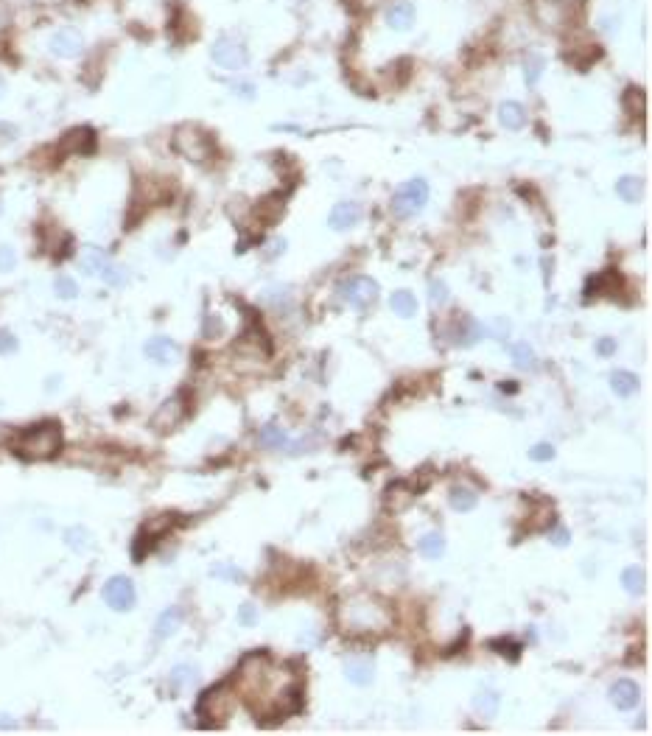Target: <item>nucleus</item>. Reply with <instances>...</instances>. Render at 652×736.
Segmentation results:
<instances>
[{
  "label": "nucleus",
  "instance_id": "obj_1",
  "mask_svg": "<svg viewBox=\"0 0 652 736\" xmlns=\"http://www.w3.org/2000/svg\"><path fill=\"white\" fill-rule=\"evenodd\" d=\"M238 689L247 694L252 711L272 720H286L302 708V683L280 672L266 653H252L238 666Z\"/></svg>",
  "mask_w": 652,
  "mask_h": 736
},
{
  "label": "nucleus",
  "instance_id": "obj_2",
  "mask_svg": "<svg viewBox=\"0 0 652 736\" xmlns=\"http://www.w3.org/2000/svg\"><path fill=\"white\" fill-rule=\"evenodd\" d=\"M392 624V610L386 602H381L372 593H353L342 602V630L364 636V633H381Z\"/></svg>",
  "mask_w": 652,
  "mask_h": 736
},
{
  "label": "nucleus",
  "instance_id": "obj_3",
  "mask_svg": "<svg viewBox=\"0 0 652 736\" xmlns=\"http://www.w3.org/2000/svg\"><path fill=\"white\" fill-rule=\"evenodd\" d=\"M62 448V429L59 423L48 420V423H37L31 429H25L17 442H14V451L17 456L28 459V462H40V459H51L57 456Z\"/></svg>",
  "mask_w": 652,
  "mask_h": 736
},
{
  "label": "nucleus",
  "instance_id": "obj_4",
  "mask_svg": "<svg viewBox=\"0 0 652 736\" xmlns=\"http://www.w3.org/2000/svg\"><path fill=\"white\" fill-rule=\"evenodd\" d=\"M196 711H199V717H205V720H202L205 728H218V725H224L227 717L232 714V692H230L224 683H221V686H213V689H208V692L199 697Z\"/></svg>",
  "mask_w": 652,
  "mask_h": 736
},
{
  "label": "nucleus",
  "instance_id": "obj_5",
  "mask_svg": "<svg viewBox=\"0 0 652 736\" xmlns=\"http://www.w3.org/2000/svg\"><path fill=\"white\" fill-rule=\"evenodd\" d=\"M426 202H429V185H426V179L417 177V179L403 182V185L395 191L389 208H392V213H395L398 219H412V216H417V213L426 208Z\"/></svg>",
  "mask_w": 652,
  "mask_h": 736
},
{
  "label": "nucleus",
  "instance_id": "obj_6",
  "mask_svg": "<svg viewBox=\"0 0 652 736\" xmlns=\"http://www.w3.org/2000/svg\"><path fill=\"white\" fill-rule=\"evenodd\" d=\"M174 148H177L182 157L194 160V162H205V160L213 154V141H211V135H208L205 129H199V126H179V129L174 132Z\"/></svg>",
  "mask_w": 652,
  "mask_h": 736
},
{
  "label": "nucleus",
  "instance_id": "obj_7",
  "mask_svg": "<svg viewBox=\"0 0 652 736\" xmlns=\"http://www.w3.org/2000/svg\"><path fill=\"white\" fill-rule=\"evenodd\" d=\"M211 57H213V62H216L218 68H224V71H244V68L249 65V51H247V45H241V42L232 40V37H218L216 42H213V48H211Z\"/></svg>",
  "mask_w": 652,
  "mask_h": 736
},
{
  "label": "nucleus",
  "instance_id": "obj_8",
  "mask_svg": "<svg viewBox=\"0 0 652 736\" xmlns=\"http://www.w3.org/2000/svg\"><path fill=\"white\" fill-rule=\"evenodd\" d=\"M104 602L112 607V610H132L135 602H138V593H135V586L129 577H109L104 583V590H101Z\"/></svg>",
  "mask_w": 652,
  "mask_h": 736
},
{
  "label": "nucleus",
  "instance_id": "obj_9",
  "mask_svg": "<svg viewBox=\"0 0 652 736\" xmlns=\"http://www.w3.org/2000/svg\"><path fill=\"white\" fill-rule=\"evenodd\" d=\"M185 400H182V395H174V398H168L157 412H154V417H151V429L154 432H160V434H165V432H174L179 423H182V417H185Z\"/></svg>",
  "mask_w": 652,
  "mask_h": 736
},
{
  "label": "nucleus",
  "instance_id": "obj_10",
  "mask_svg": "<svg viewBox=\"0 0 652 736\" xmlns=\"http://www.w3.org/2000/svg\"><path fill=\"white\" fill-rule=\"evenodd\" d=\"M342 297L345 302H350L353 308H369L375 299H378V283L372 278H353L348 283H342Z\"/></svg>",
  "mask_w": 652,
  "mask_h": 736
},
{
  "label": "nucleus",
  "instance_id": "obj_11",
  "mask_svg": "<svg viewBox=\"0 0 652 736\" xmlns=\"http://www.w3.org/2000/svg\"><path fill=\"white\" fill-rule=\"evenodd\" d=\"M143 353L154 364H174L179 359V345L168 336H154L143 345Z\"/></svg>",
  "mask_w": 652,
  "mask_h": 736
},
{
  "label": "nucleus",
  "instance_id": "obj_12",
  "mask_svg": "<svg viewBox=\"0 0 652 736\" xmlns=\"http://www.w3.org/2000/svg\"><path fill=\"white\" fill-rule=\"evenodd\" d=\"M51 51L62 59H73L84 51V40L76 28H59L54 37H51Z\"/></svg>",
  "mask_w": 652,
  "mask_h": 736
},
{
  "label": "nucleus",
  "instance_id": "obj_13",
  "mask_svg": "<svg viewBox=\"0 0 652 736\" xmlns=\"http://www.w3.org/2000/svg\"><path fill=\"white\" fill-rule=\"evenodd\" d=\"M412 499H415L412 485H406V482H392V485L386 487V493H384V507H386L392 516H398V513H403V510L412 504Z\"/></svg>",
  "mask_w": 652,
  "mask_h": 736
},
{
  "label": "nucleus",
  "instance_id": "obj_14",
  "mask_svg": "<svg viewBox=\"0 0 652 736\" xmlns=\"http://www.w3.org/2000/svg\"><path fill=\"white\" fill-rule=\"evenodd\" d=\"M364 210L359 202H339L333 210H331V216H328V224L333 227V230H350V227H356L359 221H362Z\"/></svg>",
  "mask_w": 652,
  "mask_h": 736
},
{
  "label": "nucleus",
  "instance_id": "obj_15",
  "mask_svg": "<svg viewBox=\"0 0 652 736\" xmlns=\"http://www.w3.org/2000/svg\"><path fill=\"white\" fill-rule=\"evenodd\" d=\"M610 697H613L616 708L630 711V708L639 706V700H641V689H639V683H633V680H616L613 689H610Z\"/></svg>",
  "mask_w": 652,
  "mask_h": 736
},
{
  "label": "nucleus",
  "instance_id": "obj_16",
  "mask_svg": "<svg viewBox=\"0 0 652 736\" xmlns=\"http://www.w3.org/2000/svg\"><path fill=\"white\" fill-rule=\"evenodd\" d=\"M93 146H95V135H93V129H87V126L71 129V132L62 138V143H59V148H62L65 154H90Z\"/></svg>",
  "mask_w": 652,
  "mask_h": 736
},
{
  "label": "nucleus",
  "instance_id": "obj_17",
  "mask_svg": "<svg viewBox=\"0 0 652 736\" xmlns=\"http://www.w3.org/2000/svg\"><path fill=\"white\" fill-rule=\"evenodd\" d=\"M415 17H417V11H415V6L406 3V0H398V3H392V6L386 8V23H389V28H395V31L412 28V25H415Z\"/></svg>",
  "mask_w": 652,
  "mask_h": 736
},
{
  "label": "nucleus",
  "instance_id": "obj_18",
  "mask_svg": "<svg viewBox=\"0 0 652 736\" xmlns=\"http://www.w3.org/2000/svg\"><path fill=\"white\" fill-rule=\"evenodd\" d=\"M372 672H375V666H372L369 658H348L345 661V677L350 683H356V686L372 683Z\"/></svg>",
  "mask_w": 652,
  "mask_h": 736
},
{
  "label": "nucleus",
  "instance_id": "obj_19",
  "mask_svg": "<svg viewBox=\"0 0 652 736\" xmlns=\"http://www.w3.org/2000/svg\"><path fill=\"white\" fill-rule=\"evenodd\" d=\"M499 121H502V126L504 129H521L523 124H526V109L518 104V101H504L502 107H499Z\"/></svg>",
  "mask_w": 652,
  "mask_h": 736
},
{
  "label": "nucleus",
  "instance_id": "obj_20",
  "mask_svg": "<svg viewBox=\"0 0 652 736\" xmlns=\"http://www.w3.org/2000/svg\"><path fill=\"white\" fill-rule=\"evenodd\" d=\"M179 624H182V610H179V607H168V610L160 613V619H157V624H154V636H157V639H168V636L177 633Z\"/></svg>",
  "mask_w": 652,
  "mask_h": 736
},
{
  "label": "nucleus",
  "instance_id": "obj_21",
  "mask_svg": "<svg viewBox=\"0 0 652 736\" xmlns=\"http://www.w3.org/2000/svg\"><path fill=\"white\" fill-rule=\"evenodd\" d=\"M610 386H613V392H616L619 398H630V395L639 392V378H636L633 372H627V369H616V372L610 375Z\"/></svg>",
  "mask_w": 652,
  "mask_h": 736
},
{
  "label": "nucleus",
  "instance_id": "obj_22",
  "mask_svg": "<svg viewBox=\"0 0 652 736\" xmlns=\"http://www.w3.org/2000/svg\"><path fill=\"white\" fill-rule=\"evenodd\" d=\"M417 549H420V554H423L426 560H439V557L445 554V538H442L439 532H426V535L420 538Z\"/></svg>",
  "mask_w": 652,
  "mask_h": 736
},
{
  "label": "nucleus",
  "instance_id": "obj_23",
  "mask_svg": "<svg viewBox=\"0 0 652 736\" xmlns=\"http://www.w3.org/2000/svg\"><path fill=\"white\" fill-rule=\"evenodd\" d=\"M563 3H566V0H546V3L538 8L543 25H563V23H566V6H563Z\"/></svg>",
  "mask_w": 652,
  "mask_h": 736
},
{
  "label": "nucleus",
  "instance_id": "obj_24",
  "mask_svg": "<svg viewBox=\"0 0 652 736\" xmlns=\"http://www.w3.org/2000/svg\"><path fill=\"white\" fill-rule=\"evenodd\" d=\"M389 308L398 314V316H415L417 314V299L412 292H395V295L389 297Z\"/></svg>",
  "mask_w": 652,
  "mask_h": 736
},
{
  "label": "nucleus",
  "instance_id": "obj_25",
  "mask_svg": "<svg viewBox=\"0 0 652 736\" xmlns=\"http://www.w3.org/2000/svg\"><path fill=\"white\" fill-rule=\"evenodd\" d=\"M509 353H512V364H515L518 369H526V372H529V369L538 367V362H535V350H532L529 342H515Z\"/></svg>",
  "mask_w": 652,
  "mask_h": 736
},
{
  "label": "nucleus",
  "instance_id": "obj_26",
  "mask_svg": "<svg viewBox=\"0 0 652 736\" xmlns=\"http://www.w3.org/2000/svg\"><path fill=\"white\" fill-rule=\"evenodd\" d=\"M476 501H479V496H476V490H470V487H454V490H451V507H454L456 513H470V510L476 507Z\"/></svg>",
  "mask_w": 652,
  "mask_h": 736
},
{
  "label": "nucleus",
  "instance_id": "obj_27",
  "mask_svg": "<svg viewBox=\"0 0 652 736\" xmlns=\"http://www.w3.org/2000/svg\"><path fill=\"white\" fill-rule=\"evenodd\" d=\"M98 275H101V280H104L107 286H112V289H121V286H126V283H129V272H126L124 266L112 263V261H107V263H104V269H101Z\"/></svg>",
  "mask_w": 652,
  "mask_h": 736
},
{
  "label": "nucleus",
  "instance_id": "obj_28",
  "mask_svg": "<svg viewBox=\"0 0 652 736\" xmlns=\"http://www.w3.org/2000/svg\"><path fill=\"white\" fill-rule=\"evenodd\" d=\"M255 213L261 216L263 224H275V221L280 219V213H283V199H280V196H269V199H263V202L255 208Z\"/></svg>",
  "mask_w": 652,
  "mask_h": 736
},
{
  "label": "nucleus",
  "instance_id": "obj_29",
  "mask_svg": "<svg viewBox=\"0 0 652 736\" xmlns=\"http://www.w3.org/2000/svg\"><path fill=\"white\" fill-rule=\"evenodd\" d=\"M644 583H647V577H644V571H641L639 566L624 569V574H622V588L627 590V593H633V596L644 593Z\"/></svg>",
  "mask_w": 652,
  "mask_h": 736
},
{
  "label": "nucleus",
  "instance_id": "obj_30",
  "mask_svg": "<svg viewBox=\"0 0 652 736\" xmlns=\"http://www.w3.org/2000/svg\"><path fill=\"white\" fill-rule=\"evenodd\" d=\"M543 71H546V59H543L540 54H529V57L523 59V78H526L529 87L538 84V78H540Z\"/></svg>",
  "mask_w": 652,
  "mask_h": 736
},
{
  "label": "nucleus",
  "instance_id": "obj_31",
  "mask_svg": "<svg viewBox=\"0 0 652 736\" xmlns=\"http://www.w3.org/2000/svg\"><path fill=\"white\" fill-rule=\"evenodd\" d=\"M616 194L624 199V202H639L641 196V179L639 177H622L616 182Z\"/></svg>",
  "mask_w": 652,
  "mask_h": 736
},
{
  "label": "nucleus",
  "instance_id": "obj_32",
  "mask_svg": "<svg viewBox=\"0 0 652 736\" xmlns=\"http://www.w3.org/2000/svg\"><path fill=\"white\" fill-rule=\"evenodd\" d=\"M109 258L101 252V249H95V247H90L87 252H84V258H81V269H84V275H98L101 269H104V263H107Z\"/></svg>",
  "mask_w": 652,
  "mask_h": 736
},
{
  "label": "nucleus",
  "instance_id": "obj_33",
  "mask_svg": "<svg viewBox=\"0 0 652 736\" xmlns=\"http://www.w3.org/2000/svg\"><path fill=\"white\" fill-rule=\"evenodd\" d=\"M499 703H502V697H499L496 692H490V689H485V692L476 694V708H479L482 717H496Z\"/></svg>",
  "mask_w": 652,
  "mask_h": 736
},
{
  "label": "nucleus",
  "instance_id": "obj_34",
  "mask_svg": "<svg viewBox=\"0 0 652 736\" xmlns=\"http://www.w3.org/2000/svg\"><path fill=\"white\" fill-rule=\"evenodd\" d=\"M65 543L71 546L73 552H87V549L93 546V538H90L87 529H81V526H71V529L65 532Z\"/></svg>",
  "mask_w": 652,
  "mask_h": 736
},
{
  "label": "nucleus",
  "instance_id": "obj_35",
  "mask_svg": "<svg viewBox=\"0 0 652 736\" xmlns=\"http://www.w3.org/2000/svg\"><path fill=\"white\" fill-rule=\"evenodd\" d=\"M261 442L266 445V448H286V432L280 429V426H275V423H269V426H263L261 429Z\"/></svg>",
  "mask_w": 652,
  "mask_h": 736
},
{
  "label": "nucleus",
  "instance_id": "obj_36",
  "mask_svg": "<svg viewBox=\"0 0 652 736\" xmlns=\"http://www.w3.org/2000/svg\"><path fill=\"white\" fill-rule=\"evenodd\" d=\"M194 680H196V666H188V663L174 666V672H171V686H174V689H185V686H191Z\"/></svg>",
  "mask_w": 652,
  "mask_h": 736
},
{
  "label": "nucleus",
  "instance_id": "obj_37",
  "mask_svg": "<svg viewBox=\"0 0 652 736\" xmlns=\"http://www.w3.org/2000/svg\"><path fill=\"white\" fill-rule=\"evenodd\" d=\"M211 574L218 577V580H230V583H244V580H247L244 571H241L238 566H232V563H216V566L211 569Z\"/></svg>",
  "mask_w": 652,
  "mask_h": 736
},
{
  "label": "nucleus",
  "instance_id": "obj_38",
  "mask_svg": "<svg viewBox=\"0 0 652 736\" xmlns=\"http://www.w3.org/2000/svg\"><path fill=\"white\" fill-rule=\"evenodd\" d=\"M54 292H57V297H62V299H76V297H78V286H76L73 278L59 275L57 283H54Z\"/></svg>",
  "mask_w": 652,
  "mask_h": 736
},
{
  "label": "nucleus",
  "instance_id": "obj_39",
  "mask_svg": "<svg viewBox=\"0 0 652 736\" xmlns=\"http://www.w3.org/2000/svg\"><path fill=\"white\" fill-rule=\"evenodd\" d=\"M17 266V252L8 244H0V272H11Z\"/></svg>",
  "mask_w": 652,
  "mask_h": 736
},
{
  "label": "nucleus",
  "instance_id": "obj_40",
  "mask_svg": "<svg viewBox=\"0 0 652 736\" xmlns=\"http://www.w3.org/2000/svg\"><path fill=\"white\" fill-rule=\"evenodd\" d=\"M529 459H535V462H549V459H555V448H552L549 442H540V445H535V448L529 451Z\"/></svg>",
  "mask_w": 652,
  "mask_h": 736
},
{
  "label": "nucleus",
  "instance_id": "obj_41",
  "mask_svg": "<svg viewBox=\"0 0 652 736\" xmlns=\"http://www.w3.org/2000/svg\"><path fill=\"white\" fill-rule=\"evenodd\" d=\"M238 622H241L244 627H252V624L258 622V610H255L252 602H244V605H241V610H238Z\"/></svg>",
  "mask_w": 652,
  "mask_h": 736
},
{
  "label": "nucleus",
  "instance_id": "obj_42",
  "mask_svg": "<svg viewBox=\"0 0 652 736\" xmlns=\"http://www.w3.org/2000/svg\"><path fill=\"white\" fill-rule=\"evenodd\" d=\"M429 297H432V302H434V305H442V302L448 299V289H445V283L434 280V283H432V292H429Z\"/></svg>",
  "mask_w": 652,
  "mask_h": 736
},
{
  "label": "nucleus",
  "instance_id": "obj_43",
  "mask_svg": "<svg viewBox=\"0 0 652 736\" xmlns=\"http://www.w3.org/2000/svg\"><path fill=\"white\" fill-rule=\"evenodd\" d=\"M17 350V339L8 331H0V353H14Z\"/></svg>",
  "mask_w": 652,
  "mask_h": 736
},
{
  "label": "nucleus",
  "instance_id": "obj_44",
  "mask_svg": "<svg viewBox=\"0 0 652 736\" xmlns=\"http://www.w3.org/2000/svg\"><path fill=\"white\" fill-rule=\"evenodd\" d=\"M232 93L241 95V98H255V84H249V81H238V84H232Z\"/></svg>",
  "mask_w": 652,
  "mask_h": 736
},
{
  "label": "nucleus",
  "instance_id": "obj_45",
  "mask_svg": "<svg viewBox=\"0 0 652 736\" xmlns=\"http://www.w3.org/2000/svg\"><path fill=\"white\" fill-rule=\"evenodd\" d=\"M205 333H208V339H216L218 333H221V322H218L216 314L208 316V322H205Z\"/></svg>",
  "mask_w": 652,
  "mask_h": 736
},
{
  "label": "nucleus",
  "instance_id": "obj_46",
  "mask_svg": "<svg viewBox=\"0 0 652 736\" xmlns=\"http://www.w3.org/2000/svg\"><path fill=\"white\" fill-rule=\"evenodd\" d=\"M549 540H552L555 546H566V543L571 540V532H569V529H563V526H557V529L552 532V538H549Z\"/></svg>",
  "mask_w": 652,
  "mask_h": 736
},
{
  "label": "nucleus",
  "instance_id": "obj_47",
  "mask_svg": "<svg viewBox=\"0 0 652 736\" xmlns=\"http://www.w3.org/2000/svg\"><path fill=\"white\" fill-rule=\"evenodd\" d=\"M613 350H616V342H613V339L605 336V339L596 342V353H599V356H613Z\"/></svg>",
  "mask_w": 652,
  "mask_h": 736
},
{
  "label": "nucleus",
  "instance_id": "obj_48",
  "mask_svg": "<svg viewBox=\"0 0 652 736\" xmlns=\"http://www.w3.org/2000/svg\"><path fill=\"white\" fill-rule=\"evenodd\" d=\"M496 644H499V647H504V650H496V653H507L509 661H515V658H518V650H521L518 644H509V641H496Z\"/></svg>",
  "mask_w": 652,
  "mask_h": 736
},
{
  "label": "nucleus",
  "instance_id": "obj_49",
  "mask_svg": "<svg viewBox=\"0 0 652 736\" xmlns=\"http://www.w3.org/2000/svg\"><path fill=\"white\" fill-rule=\"evenodd\" d=\"M3 87H6V84H3V78H0V95H3Z\"/></svg>",
  "mask_w": 652,
  "mask_h": 736
},
{
  "label": "nucleus",
  "instance_id": "obj_50",
  "mask_svg": "<svg viewBox=\"0 0 652 736\" xmlns=\"http://www.w3.org/2000/svg\"><path fill=\"white\" fill-rule=\"evenodd\" d=\"M0 210H3V202H0Z\"/></svg>",
  "mask_w": 652,
  "mask_h": 736
}]
</instances>
